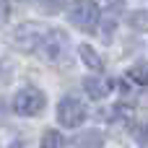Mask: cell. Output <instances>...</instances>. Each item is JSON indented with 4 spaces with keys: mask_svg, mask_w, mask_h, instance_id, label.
Masks as SVG:
<instances>
[{
    "mask_svg": "<svg viewBox=\"0 0 148 148\" xmlns=\"http://www.w3.org/2000/svg\"><path fill=\"white\" fill-rule=\"evenodd\" d=\"M8 16H10V8H8V0H5L3 3V18H8Z\"/></svg>",
    "mask_w": 148,
    "mask_h": 148,
    "instance_id": "cell-15",
    "label": "cell"
},
{
    "mask_svg": "<svg viewBox=\"0 0 148 148\" xmlns=\"http://www.w3.org/2000/svg\"><path fill=\"white\" fill-rule=\"evenodd\" d=\"M68 18L81 31H94L99 18H101V10H99L96 0H75L70 5V10H68Z\"/></svg>",
    "mask_w": 148,
    "mask_h": 148,
    "instance_id": "cell-1",
    "label": "cell"
},
{
    "mask_svg": "<svg viewBox=\"0 0 148 148\" xmlns=\"http://www.w3.org/2000/svg\"><path fill=\"white\" fill-rule=\"evenodd\" d=\"M57 120L60 125L65 127H78L83 120H86V107L78 101V99H62L57 104Z\"/></svg>",
    "mask_w": 148,
    "mask_h": 148,
    "instance_id": "cell-3",
    "label": "cell"
},
{
    "mask_svg": "<svg viewBox=\"0 0 148 148\" xmlns=\"http://www.w3.org/2000/svg\"><path fill=\"white\" fill-rule=\"evenodd\" d=\"M101 143H104V138L96 130H86L75 138V148H101Z\"/></svg>",
    "mask_w": 148,
    "mask_h": 148,
    "instance_id": "cell-8",
    "label": "cell"
},
{
    "mask_svg": "<svg viewBox=\"0 0 148 148\" xmlns=\"http://www.w3.org/2000/svg\"><path fill=\"white\" fill-rule=\"evenodd\" d=\"M60 3H62V0H44V5H47V10H49V13H55V10L60 8Z\"/></svg>",
    "mask_w": 148,
    "mask_h": 148,
    "instance_id": "cell-14",
    "label": "cell"
},
{
    "mask_svg": "<svg viewBox=\"0 0 148 148\" xmlns=\"http://www.w3.org/2000/svg\"><path fill=\"white\" fill-rule=\"evenodd\" d=\"M135 143L140 148H148V127L146 125H138L135 127Z\"/></svg>",
    "mask_w": 148,
    "mask_h": 148,
    "instance_id": "cell-13",
    "label": "cell"
},
{
    "mask_svg": "<svg viewBox=\"0 0 148 148\" xmlns=\"http://www.w3.org/2000/svg\"><path fill=\"white\" fill-rule=\"evenodd\" d=\"M42 148H65V138L57 130H47L42 138Z\"/></svg>",
    "mask_w": 148,
    "mask_h": 148,
    "instance_id": "cell-10",
    "label": "cell"
},
{
    "mask_svg": "<svg viewBox=\"0 0 148 148\" xmlns=\"http://www.w3.org/2000/svg\"><path fill=\"white\" fill-rule=\"evenodd\" d=\"M133 117H135L133 107H127V104H117V107H114V120H120L122 125H130Z\"/></svg>",
    "mask_w": 148,
    "mask_h": 148,
    "instance_id": "cell-11",
    "label": "cell"
},
{
    "mask_svg": "<svg viewBox=\"0 0 148 148\" xmlns=\"http://www.w3.org/2000/svg\"><path fill=\"white\" fill-rule=\"evenodd\" d=\"M78 55H81V60L88 65V70H104V62H101V57L94 52V47L81 44V47H78Z\"/></svg>",
    "mask_w": 148,
    "mask_h": 148,
    "instance_id": "cell-7",
    "label": "cell"
},
{
    "mask_svg": "<svg viewBox=\"0 0 148 148\" xmlns=\"http://www.w3.org/2000/svg\"><path fill=\"white\" fill-rule=\"evenodd\" d=\"M42 31H39V26L36 23H21L16 31H13V42H16V47L21 49V52H34L39 44H42Z\"/></svg>",
    "mask_w": 148,
    "mask_h": 148,
    "instance_id": "cell-4",
    "label": "cell"
},
{
    "mask_svg": "<svg viewBox=\"0 0 148 148\" xmlns=\"http://www.w3.org/2000/svg\"><path fill=\"white\" fill-rule=\"evenodd\" d=\"M127 81L130 83H138V86H148V65H135L127 73Z\"/></svg>",
    "mask_w": 148,
    "mask_h": 148,
    "instance_id": "cell-9",
    "label": "cell"
},
{
    "mask_svg": "<svg viewBox=\"0 0 148 148\" xmlns=\"http://www.w3.org/2000/svg\"><path fill=\"white\" fill-rule=\"evenodd\" d=\"M130 26L138 29V31H148V13H146V10L133 13V16H130Z\"/></svg>",
    "mask_w": 148,
    "mask_h": 148,
    "instance_id": "cell-12",
    "label": "cell"
},
{
    "mask_svg": "<svg viewBox=\"0 0 148 148\" xmlns=\"http://www.w3.org/2000/svg\"><path fill=\"white\" fill-rule=\"evenodd\" d=\"M83 88L91 99H104L109 91H112V81L109 78H86L83 81Z\"/></svg>",
    "mask_w": 148,
    "mask_h": 148,
    "instance_id": "cell-6",
    "label": "cell"
},
{
    "mask_svg": "<svg viewBox=\"0 0 148 148\" xmlns=\"http://www.w3.org/2000/svg\"><path fill=\"white\" fill-rule=\"evenodd\" d=\"M65 47H68V36H65L62 31H49V34L42 39V44H39L44 60H49V62L60 60V57L65 55Z\"/></svg>",
    "mask_w": 148,
    "mask_h": 148,
    "instance_id": "cell-5",
    "label": "cell"
},
{
    "mask_svg": "<svg viewBox=\"0 0 148 148\" xmlns=\"http://www.w3.org/2000/svg\"><path fill=\"white\" fill-rule=\"evenodd\" d=\"M13 109H16L18 114H23V117L39 114V112L44 109V94L36 91V88H31V86H26V88L16 91V96H13Z\"/></svg>",
    "mask_w": 148,
    "mask_h": 148,
    "instance_id": "cell-2",
    "label": "cell"
}]
</instances>
